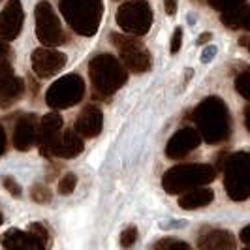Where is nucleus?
I'll return each mask as SVG.
<instances>
[{"instance_id": "4", "label": "nucleus", "mask_w": 250, "mask_h": 250, "mask_svg": "<svg viewBox=\"0 0 250 250\" xmlns=\"http://www.w3.org/2000/svg\"><path fill=\"white\" fill-rule=\"evenodd\" d=\"M61 13L68 25L81 36H94L100 25L104 6L102 0H61Z\"/></svg>"}, {"instance_id": "19", "label": "nucleus", "mask_w": 250, "mask_h": 250, "mask_svg": "<svg viewBox=\"0 0 250 250\" xmlns=\"http://www.w3.org/2000/svg\"><path fill=\"white\" fill-rule=\"evenodd\" d=\"M23 94H25V81L21 77L12 75L4 85H0V107L2 109L12 107L13 104L23 98Z\"/></svg>"}, {"instance_id": "16", "label": "nucleus", "mask_w": 250, "mask_h": 250, "mask_svg": "<svg viewBox=\"0 0 250 250\" xmlns=\"http://www.w3.org/2000/svg\"><path fill=\"white\" fill-rule=\"evenodd\" d=\"M104 126V115L96 105H87L75 119L74 130L81 138H96Z\"/></svg>"}, {"instance_id": "23", "label": "nucleus", "mask_w": 250, "mask_h": 250, "mask_svg": "<svg viewBox=\"0 0 250 250\" xmlns=\"http://www.w3.org/2000/svg\"><path fill=\"white\" fill-rule=\"evenodd\" d=\"M235 90H237L243 98L250 100V74H249V70L241 72V74L235 77Z\"/></svg>"}, {"instance_id": "24", "label": "nucleus", "mask_w": 250, "mask_h": 250, "mask_svg": "<svg viewBox=\"0 0 250 250\" xmlns=\"http://www.w3.org/2000/svg\"><path fill=\"white\" fill-rule=\"evenodd\" d=\"M154 250H192V247L185 241H177V239H162L154 245Z\"/></svg>"}, {"instance_id": "31", "label": "nucleus", "mask_w": 250, "mask_h": 250, "mask_svg": "<svg viewBox=\"0 0 250 250\" xmlns=\"http://www.w3.org/2000/svg\"><path fill=\"white\" fill-rule=\"evenodd\" d=\"M10 57V47L4 40H0V61H6Z\"/></svg>"}, {"instance_id": "21", "label": "nucleus", "mask_w": 250, "mask_h": 250, "mask_svg": "<svg viewBox=\"0 0 250 250\" xmlns=\"http://www.w3.org/2000/svg\"><path fill=\"white\" fill-rule=\"evenodd\" d=\"M220 21L229 28H243V30H249L250 26V12L247 4H241L237 8H231L228 12H222Z\"/></svg>"}, {"instance_id": "7", "label": "nucleus", "mask_w": 250, "mask_h": 250, "mask_svg": "<svg viewBox=\"0 0 250 250\" xmlns=\"http://www.w3.org/2000/svg\"><path fill=\"white\" fill-rule=\"evenodd\" d=\"M85 96V81L77 74H68L57 79L45 94V102L53 109H68L83 100Z\"/></svg>"}, {"instance_id": "22", "label": "nucleus", "mask_w": 250, "mask_h": 250, "mask_svg": "<svg viewBox=\"0 0 250 250\" xmlns=\"http://www.w3.org/2000/svg\"><path fill=\"white\" fill-rule=\"evenodd\" d=\"M30 196L36 203H42V205H45V203H49L53 200V192L45 185H34L32 190H30Z\"/></svg>"}, {"instance_id": "14", "label": "nucleus", "mask_w": 250, "mask_h": 250, "mask_svg": "<svg viewBox=\"0 0 250 250\" xmlns=\"http://www.w3.org/2000/svg\"><path fill=\"white\" fill-rule=\"evenodd\" d=\"M23 17L21 0H10L0 12V40L10 42L19 36L23 28Z\"/></svg>"}, {"instance_id": "5", "label": "nucleus", "mask_w": 250, "mask_h": 250, "mask_svg": "<svg viewBox=\"0 0 250 250\" xmlns=\"http://www.w3.org/2000/svg\"><path fill=\"white\" fill-rule=\"evenodd\" d=\"M218 167L224 173V187L228 196L233 201H245L250 192V173H249V154L245 150L235 154L220 156Z\"/></svg>"}, {"instance_id": "1", "label": "nucleus", "mask_w": 250, "mask_h": 250, "mask_svg": "<svg viewBox=\"0 0 250 250\" xmlns=\"http://www.w3.org/2000/svg\"><path fill=\"white\" fill-rule=\"evenodd\" d=\"M192 121L196 130L209 145L222 143L231 134V117L220 98H207L192 111Z\"/></svg>"}, {"instance_id": "6", "label": "nucleus", "mask_w": 250, "mask_h": 250, "mask_svg": "<svg viewBox=\"0 0 250 250\" xmlns=\"http://www.w3.org/2000/svg\"><path fill=\"white\" fill-rule=\"evenodd\" d=\"M117 25L130 36H143L152 25V10L147 0H126L117 10Z\"/></svg>"}, {"instance_id": "34", "label": "nucleus", "mask_w": 250, "mask_h": 250, "mask_svg": "<svg viewBox=\"0 0 250 250\" xmlns=\"http://www.w3.org/2000/svg\"><path fill=\"white\" fill-rule=\"evenodd\" d=\"M214 53H216V49H214V47H211V49H209V51H205V53L201 55V61H203V62H207V61H211V59H213V57H214Z\"/></svg>"}, {"instance_id": "40", "label": "nucleus", "mask_w": 250, "mask_h": 250, "mask_svg": "<svg viewBox=\"0 0 250 250\" xmlns=\"http://www.w3.org/2000/svg\"><path fill=\"white\" fill-rule=\"evenodd\" d=\"M245 250H249V249H245Z\"/></svg>"}, {"instance_id": "36", "label": "nucleus", "mask_w": 250, "mask_h": 250, "mask_svg": "<svg viewBox=\"0 0 250 250\" xmlns=\"http://www.w3.org/2000/svg\"><path fill=\"white\" fill-rule=\"evenodd\" d=\"M209 40H211V34L207 32V34H203V36L198 40V43H205V42H209Z\"/></svg>"}, {"instance_id": "25", "label": "nucleus", "mask_w": 250, "mask_h": 250, "mask_svg": "<svg viewBox=\"0 0 250 250\" xmlns=\"http://www.w3.org/2000/svg\"><path fill=\"white\" fill-rule=\"evenodd\" d=\"M136 241H138V228H136V226H128L125 231L121 233V239H119L121 247L125 250L132 249V247L136 245Z\"/></svg>"}, {"instance_id": "20", "label": "nucleus", "mask_w": 250, "mask_h": 250, "mask_svg": "<svg viewBox=\"0 0 250 250\" xmlns=\"http://www.w3.org/2000/svg\"><path fill=\"white\" fill-rule=\"evenodd\" d=\"M83 149H85L83 138L75 130H66L62 132V138H61L57 158H75L77 154L83 152Z\"/></svg>"}, {"instance_id": "30", "label": "nucleus", "mask_w": 250, "mask_h": 250, "mask_svg": "<svg viewBox=\"0 0 250 250\" xmlns=\"http://www.w3.org/2000/svg\"><path fill=\"white\" fill-rule=\"evenodd\" d=\"M181 45H183V28L179 26V28H175L173 38H171V53H173V55H175V53H179Z\"/></svg>"}, {"instance_id": "3", "label": "nucleus", "mask_w": 250, "mask_h": 250, "mask_svg": "<svg viewBox=\"0 0 250 250\" xmlns=\"http://www.w3.org/2000/svg\"><path fill=\"white\" fill-rule=\"evenodd\" d=\"M214 179L216 169L209 164H181L164 173L162 188L167 194H183L190 188L205 187Z\"/></svg>"}, {"instance_id": "32", "label": "nucleus", "mask_w": 250, "mask_h": 250, "mask_svg": "<svg viewBox=\"0 0 250 250\" xmlns=\"http://www.w3.org/2000/svg\"><path fill=\"white\" fill-rule=\"evenodd\" d=\"M164 6H166L167 15H173L177 12V0H164Z\"/></svg>"}, {"instance_id": "39", "label": "nucleus", "mask_w": 250, "mask_h": 250, "mask_svg": "<svg viewBox=\"0 0 250 250\" xmlns=\"http://www.w3.org/2000/svg\"><path fill=\"white\" fill-rule=\"evenodd\" d=\"M2 222H4V214H2V211H0V226H2Z\"/></svg>"}, {"instance_id": "13", "label": "nucleus", "mask_w": 250, "mask_h": 250, "mask_svg": "<svg viewBox=\"0 0 250 250\" xmlns=\"http://www.w3.org/2000/svg\"><path fill=\"white\" fill-rule=\"evenodd\" d=\"M200 143H201V136L198 134L196 128H192V126L181 128L167 141V145H166V156L171 158V160L185 158L194 149H198Z\"/></svg>"}, {"instance_id": "26", "label": "nucleus", "mask_w": 250, "mask_h": 250, "mask_svg": "<svg viewBox=\"0 0 250 250\" xmlns=\"http://www.w3.org/2000/svg\"><path fill=\"white\" fill-rule=\"evenodd\" d=\"M77 187V177L75 173H66V175L59 181V194H62V196H68V194H72Z\"/></svg>"}, {"instance_id": "17", "label": "nucleus", "mask_w": 250, "mask_h": 250, "mask_svg": "<svg viewBox=\"0 0 250 250\" xmlns=\"http://www.w3.org/2000/svg\"><path fill=\"white\" fill-rule=\"evenodd\" d=\"M201 250H231L235 247V237L228 229H207L198 237Z\"/></svg>"}, {"instance_id": "15", "label": "nucleus", "mask_w": 250, "mask_h": 250, "mask_svg": "<svg viewBox=\"0 0 250 250\" xmlns=\"http://www.w3.org/2000/svg\"><path fill=\"white\" fill-rule=\"evenodd\" d=\"M38 132V117L36 115H23L15 123L13 130V147L17 150H28L36 143Z\"/></svg>"}, {"instance_id": "37", "label": "nucleus", "mask_w": 250, "mask_h": 250, "mask_svg": "<svg viewBox=\"0 0 250 250\" xmlns=\"http://www.w3.org/2000/svg\"><path fill=\"white\" fill-rule=\"evenodd\" d=\"M245 119H247V128H250V107L245 109Z\"/></svg>"}, {"instance_id": "28", "label": "nucleus", "mask_w": 250, "mask_h": 250, "mask_svg": "<svg viewBox=\"0 0 250 250\" xmlns=\"http://www.w3.org/2000/svg\"><path fill=\"white\" fill-rule=\"evenodd\" d=\"M4 188L12 194L13 198H21V194H23V190H21V185L13 179V177H4Z\"/></svg>"}, {"instance_id": "8", "label": "nucleus", "mask_w": 250, "mask_h": 250, "mask_svg": "<svg viewBox=\"0 0 250 250\" xmlns=\"http://www.w3.org/2000/svg\"><path fill=\"white\" fill-rule=\"evenodd\" d=\"M109 42L119 49L121 53V61L125 64V68L132 70L134 74H143L150 70V59L149 51L145 49V45L139 42L138 38L130 36V34H117L111 32L109 34Z\"/></svg>"}, {"instance_id": "11", "label": "nucleus", "mask_w": 250, "mask_h": 250, "mask_svg": "<svg viewBox=\"0 0 250 250\" xmlns=\"http://www.w3.org/2000/svg\"><path fill=\"white\" fill-rule=\"evenodd\" d=\"M62 138V117L59 113H47L38 121V132H36V143L40 154L45 158H57L59 145Z\"/></svg>"}, {"instance_id": "18", "label": "nucleus", "mask_w": 250, "mask_h": 250, "mask_svg": "<svg viewBox=\"0 0 250 250\" xmlns=\"http://www.w3.org/2000/svg\"><path fill=\"white\" fill-rule=\"evenodd\" d=\"M214 192L211 188H190L187 192H183V196L179 198V207L185 211H192V209H200V207H207L209 203H213Z\"/></svg>"}, {"instance_id": "35", "label": "nucleus", "mask_w": 250, "mask_h": 250, "mask_svg": "<svg viewBox=\"0 0 250 250\" xmlns=\"http://www.w3.org/2000/svg\"><path fill=\"white\" fill-rule=\"evenodd\" d=\"M249 228H243V229H241V241H243V243H245V245H249Z\"/></svg>"}, {"instance_id": "12", "label": "nucleus", "mask_w": 250, "mask_h": 250, "mask_svg": "<svg viewBox=\"0 0 250 250\" xmlns=\"http://www.w3.org/2000/svg\"><path fill=\"white\" fill-rule=\"evenodd\" d=\"M66 55L51 47H40L32 53V70L40 79H49L66 66Z\"/></svg>"}, {"instance_id": "38", "label": "nucleus", "mask_w": 250, "mask_h": 250, "mask_svg": "<svg viewBox=\"0 0 250 250\" xmlns=\"http://www.w3.org/2000/svg\"><path fill=\"white\" fill-rule=\"evenodd\" d=\"M241 45H243V47L247 49V45H249V36H247V34L241 38Z\"/></svg>"}, {"instance_id": "33", "label": "nucleus", "mask_w": 250, "mask_h": 250, "mask_svg": "<svg viewBox=\"0 0 250 250\" xmlns=\"http://www.w3.org/2000/svg\"><path fill=\"white\" fill-rule=\"evenodd\" d=\"M4 150H6V132H4V128L0 126V156L4 154Z\"/></svg>"}, {"instance_id": "27", "label": "nucleus", "mask_w": 250, "mask_h": 250, "mask_svg": "<svg viewBox=\"0 0 250 250\" xmlns=\"http://www.w3.org/2000/svg\"><path fill=\"white\" fill-rule=\"evenodd\" d=\"M209 4L218 12H228L231 8H237L241 4H245V0H209Z\"/></svg>"}, {"instance_id": "10", "label": "nucleus", "mask_w": 250, "mask_h": 250, "mask_svg": "<svg viewBox=\"0 0 250 250\" xmlns=\"http://www.w3.org/2000/svg\"><path fill=\"white\" fill-rule=\"evenodd\" d=\"M36 36L45 47H57L64 42L61 21L47 0H42L36 6Z\"/></svg>"}, {"instance_id": "2", "label": "nucleus", "mask_w": 250, "mask_h": 250, "mask_svg": "<svg viewBox=\"0 0 250 250\" xmlns=\"http://www.w3.org/2000/svg\"><path fill=\"white\" fill-rule=\"evenodd\" d=\"M88 75L98 98H107L117 92L128 79L126 68L113 55H98L88 64Z\"/></svg>"}, {"instance_id": "29", "label": "nucleus", "mask_w": 250, "mask_h": 250, "mask_svg": "<svg viewBox=\"0 0 250 250\" xmlns=\"http://www.w3.org/2000/svg\"><path fill=\"white\" fill-rule=\"evenodd\" d=\"M13 75V68L8 61H0V85H4Z\"/></svg>"}, {"instance_id": "9", "label": "nucleus", "mask_w": 250, "mask_h": 250, "mask_svg": "<svg viewBox=\"0 0 250 250\" xmlns=\"http://www.w3.org/2000/svg\"><path fill=\"white\" fill-rule=\"evenodd\" d=\"M2 247L4 250H47L49 233L42 224H30L26 231L8 229L2 235Z\"/></svg>"}]
</instances>
